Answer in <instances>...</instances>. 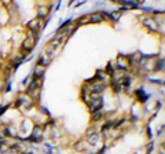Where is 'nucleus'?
Segmentation results:
<instances>
[{
	"label": "nucleus",
	"instance_id": "1",
	"mask_svg": "<svg viewBox=\"0 0 165 154\" xmlns=\"http://www.w3.org/2000/svg\"><path fill=\"white\" fill-rule=\"evenodd\" d=\"M36 41H37V36H35V35H29V36H28V39L23 41L22 50L25 51V53H30V51L33 50V47H35Z\"/></svg>",
	"mask_w": 165,
	"mask_h": 154
},
{
	"label": "nucleus",
	"instance_id": "6",
	"mask_svg": "<svg viewBox=\"0 0 165 154\" xmlns=\"http://www.w3.org/2000/svg\"><path fill=\"white\" fill-rule=\"evenodd\" d=\"M98 140H99V135H98L96 132H94V134H88V142H90L91 144H95Z\"/></svg>",
	"mask_w": 165,
	"mask_h": 154
},
{
	"label": "nucleus",
	"instance_id": "2",
	"mask_svg": "<svg viewBox=\"0 0 165 154\" xmlns=\"http://www.w3.org/2000/svg\"><path fill=\"white\" fill-rule=\"evenodd\" d=\"M28 28H29V30L32 32V35L39 36V32H40V22H39V20L30 21V22L28 23Z\"/></svg>",
	"mask_w": 165,
	"mask_h": 154
},
{
	"label": "nucleus",
	"instance_id": "7",
	"mask_svg": "<svg viewBox=\"0 0 165 154\" xmlns=\"http://www.w3.org/2000/svg\"><path fill=\"white\" fill-rule=\"evenodd\" d=\"M50 63V56H47L45 54H43L41 56H40V59H39V65L40 66H47Z\"/></svg>",
	"mask_w": 165,
	"mask_h": 154
},
{
	"label": "nucleus",
	"instance_id": "10",
	"mask_svg": "<svg viewBox=\"0 0 165 154\" xmlns=\"http://www.w3.org/2000/svg\"><path fill=\"white\" fill-rule=\"evenodd\" d=\"M91 22H100L102 21V15H99V14H95V15H92L90 18Z\"/></svg>",
	"mask_w": 165,
	"mask_h": 154
},
{
	"label": "nucleus",
	"instance_id": "12",
	"mask_svg": "<svg viewBox=\"0 0 165 154\" xmlns=\"http://www.w3.org/2000/svg\"><path fill=\"white\" fill-rule=\"evenodd\" d=\"M29 154H30V153H29Z\"/></svg>",
	"mask_w": 165,
	"mask_h": 154
},
{
	"label": "nucleus",
	"instance_id": "4",
	"mask_svg": "<svg viewBox=\"0 0 165 154\" xmlns=\"http://www.w3.org/2000/svg\"><path fill=\"white\" fill-rule=\"evenodd\" d=\"M145 25H146L147 28H149L150 30H153V32H157V30H158V26H157V23H155L153 20H145Z\"/></svg>",
	"mask_w": 165,
	"mask_h": 154
},
{
	"label": "nucleus",
	"instance_id": "5",
	"mask_svg": "<svg viewBox=\"0 0 165 154\" xmlns=\"http://www.w3.org/2000/svg\"><path fill=\"white\" fill-rule=\"evenodd\" d=\"M44 70H45V68L44 66H40V65H37V68H36V70H35V79H41V76H43V73H44Z\"/></svg>",
	"mask_w": 165,
	"mask_h": 154
},
{
	"label": "nucleus",
	"instance_id": "9",
	"mask_svg": "<svg viewBox=\"0 0 165 154\" xmlns=\"http://www.w3.org/2000/svg\"><path fill=\"white\" fill-rule=\"evenodd\" d=\"M47 8H45V7H40L39 8V18H45V17H47ZM39 18H37V20H39Z\"/></svg>",
	"mask_w": 165,
	"mask_h": 154
},
{
	"label": "nucleus",
	"instance_id": "11",
	"mask_svg": "<svg viewBox=\"0 0 165 154\" xmlns=\"http://www.w3.org/2000/svg\"><path fill=\"white\" fill-rule=\"evenodd\" d=\"M95 114H94V120H99L100 118V116H102V113L99 112V110H96V112H94Z\"/></svg>",
	"mask_w": 165,
	"mask_h": 154
},
{
	"label": "nucleus",
	"instance_id": "3",
	"mask_svg": "<svg viewBox=\"0 0 165 154\" xmlns=\"http://www.w3.org/2000/svg\"><path fill=\"white\" fill-rule=\"evenodd\" d=\"M127 66H128V61H127L124 56H120L117 59V69H121V70H125Z\"/></svg>",
	"mask_w": 165,
	"mask_h": 154
},
{
	"label": "nucleus",
	"instance_id": "8",
	"mask_svg": "<svg viewBox=\"0 0 165 154\" xmlns=\"http://www.w3.org/2000/svg\"><path fill=\"white\" fill-rule=\"evenodd\" d=\"M136 95L139 96L140 102H145L146 99H147V95H146L145 92H143V89H138V91H136Z\"/></svg>",
	"mask_w": 165,
	"mask_h": 154
}]
</instances>
